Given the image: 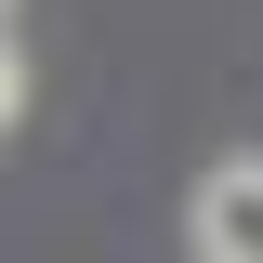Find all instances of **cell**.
Instances as JSON below:
<instances>
[{"label":"cell","mask_w":263,"mask_h":263,"mask_svg":"<svg viewBox=\"0 0 263 263\" xmlns=\"http://www.w3.org/2000/svg\"><path fill=\"white\" fill-rule=\"evenodd\" d=\"M184 224H197V263H263V158H224Z\"/></svg>","instance_id":"cell-1"},{"label":"cell","mask_w":263,"mask_h":263,"mask_svg":"<svg viewBox=\"0 0 263 263\" xmlns=\"http://www.w3.org/2000/svg\"><path fill=\"white\" fill-rule=\"evenodd\" d=\"M27 119V53H13V40H0V132Z\"/></svg>","instance_id":"cell-2"}]
</instances>
